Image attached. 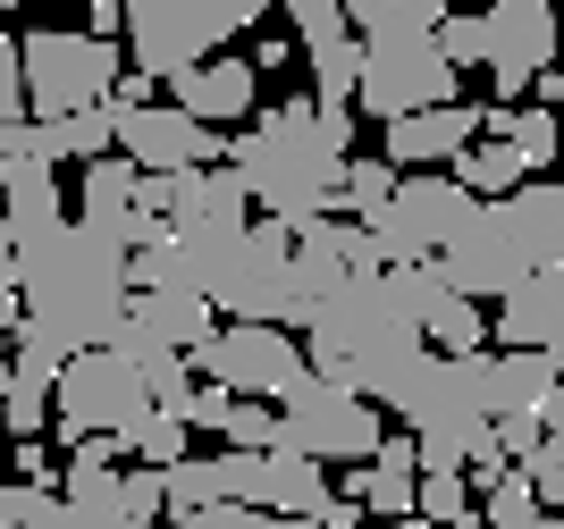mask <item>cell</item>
I'll use <instances>...</instances> for the list:
<instances>
[{"label": "cell", "mask_w": 564, "mask_h": 529, "mask_svg": "<svg viewBox=\"0 0 564 529\" xmlns=\"http://www.w3.org/2000/svg\"><path fill=\"white\" fill-rule=\"evenodd\" d=\"M346 161H354V110H321L312 92H286L245 135H228V177L245 194V210L279 219V228L337 219Z\"/></svg>", "instance_id": "obj_1"}, {"label": "cell", "mask_w": 564, "mask_h": 529, "mask_svg": "<svg viewBox=\"0 0 564 529\" xmlns=\"http://www.w3.org/2000/svg\"><path fill=\"white\" fill-rule=\"evenodd\" d=\"M430 269L447 277L464 302H497L514 295L522 277L540 269H564V194L547 177H522L514 194H497V202H471L464 228L438 244Z\"/></svg>", "instance_id": "obj_2"}, {"label": "cell", "mask_w": 564, "mask_h": 529, "mask_svg": "<svg viewBox=\"0 0 564 529\" xmlns=\"http://www.w3.org/2000/svg\"><path fill=\"white\" fill-rule=\"evenodd\" d=\"M9 286H18V320H43L76 353H94V345H110L118 311H127V253L85 235L76 219H59L51 235L18 244Z\"/></svg>", "instance_id": "obj_3"}, {"label": "cell", "mask_w": 564, "mask_h": 529, "mask_svg": "<svg viewBox=\"0 0 564 529\" xmlns=\"http://www.w3.org/2000/svg\"><path fill=\"white\" fill-rule=\"evenodd\" d=\"M261 9L270 0H118V34L135 43V76L169 85L236 34H261Z\"/></svg>", "instance_id": "obj_4"}, {"label": "cell", "mask_w": 564, "mask_h": 529, "mask_svg": "<svg viewBox=\"0 0 564 529\" xmlns=\"http://www.w3.org/2000/svg\"><path fill=\"white\" fill-rule=\"evenodd\" d=\"M118 76H127V51H118V43L68 34V25H34V34H18V92H25V118H34V126L76 118V110H101Z\"/></svg>", "instance_id": "obj_5"}, {"label": "cell", "mask_w": 564, "mask_h": 529, "mask_svg": "<svg viewBox=\"0 0 564 529\" xmlns=\"http://www.w3.org/2000/svg\"><path fill=\"white\" fill-rule=\"evenodd\" d=\"M286 244H295V228H279V219H245V235L219 253L212 286H203L212 320L286 328V337H295V277H286Z\"/></svg>", "instance_id": "obj_6"}, {"label": "cell", "mask_w": 564, "mask_h": 529, "mask_svg": "<svg viewBox=\"0 0 564 529\" xmlns=\"http://www.w3.org/2000/svg\"><path fill=\"white\" fill-rule=\"evenodd\" d=\"M279 412V454H304V462H371L379 454V404H362V395H346V387H329V378H295V387L270 404Z\"/></svg>", "instance_id": "obj_7"}, {"label": "cell", "mask_w": 564, "mask_h": 529, "mask_svg": "<svg viewBox=\"0 0 564 529\" xmlns=\"http://www.w3.org/2000/svg\"><path fill=\"white\" fill-rule=\"evenodd\" d=\"M43 404H51V429H59V445H76V438H127V429L152 412V404H143V378L118 362L110 345L68 353Z\"/></svg>", "instance_id": "obj_8"}, {"label": "cell", "mask_w": 564, "mask_h": 529, "mask_svg": "<svg viewBox=\"0 0 564 529\" xmlns=\"http://www.w3.org/2000/svg\"><path fill=\"white\" fill-rule=\"evenodd\" d=\"M438 101H455V68L438 59V43L430 34H379V43H362V59H354V110L362 118H413V110H438Z\"/></svg>", "instance_id": "obj_9"}, {"label": "cell", "mask_w": 564, "mask_h": 529, "mask_svg": "<svg viewBox=\"0 0 564 529\" xmlns=\"http://www.w3.org/2000/svg\"><path fill=\"white\" fill-rule=\"evenodd\" d=\"M471 194L447 185V168H422V177H397L388 185V202L362 219V235L379 244V269H404V261H438L455 228H464Z\"/></svg>", "instance_id": "obj_10"}, {"label": "cell", "mask_w": 564, "mask_h": 529, "mask_svg": "<svg viewBox=\"0 0 564 529\" xmlns=\"http://www.w3.org/2000/svg\"><path fill=\"white\" fill-rule=\"evenodd\" d=\"M186 370L203 387H228L236 404H279V395L304 378V345H295L286 328H236L228 320L186 353Z\"/></svg>", "instance_id": "obj_11"}, {"label": "cell", "mask_w": 564, "mask_h": 529, "mask_svg": "<svg viewBox=\"0 0 564 529\" xmlns=\"http://www.w3.org/2000/svg\"><path fill=\"white\" fill-rule=\"evenodd\" d=\"M110 110V101H101ZM110 152L135 177H186V168H228V135L177 118L169 101H143V110H110Z\"/></svg>", "instance_id": "obj_12"}, {"label": "cell", "mask_w": 564, "mask_h": 529, "mask_svg": "<svg viewBox=\"0 0 564 529\" xmlns=\"http://www.w3.org/2000/svg\"><path fill=\"white\" fill-rule=\"evenodd\" d=\"M245 194H236L228 168H186V177H169V202H161V235L169 244H186L194 269H203V286H212L219 253H228L236 235H245Z\"/></svg>", "instance_id": "obj_13"}, {"label": "cell", "mask_w": 564, "mask_h": 529, "mask_svg": "<svg viewBox=\"0 0 564 529\" xmlns=\"http://www.w3.org/2000/svg\"><path fill=\"white\" fill-rule=\"evenodd\" d=\"M480 68L497 85L489 110H514L531 92V76L556 68V9L547 0H489L480 9Z\"/></svg>", "instance_id": "obj_14"}, {"label": "cell", "mask_w": 564, "mask_h": 529, "mask_svg": "<svg viewBox=\"0 0 564 529\" xmlns=\"http://www.w3.org/2000/svg\"><path fill=\"white\" fill-rule=\"evenodd\" d=\"M219 471V505H245V513H279V521H312L329 505V471L304 454H212Z\"/></svg>", "instance_id": "obj_15"}, {"label": "cell", "mask_w": 564, "mask_h": 529, "mask_svg": "<svg viewBox=\"0 0 564 529\" xmlns=\"http://www.w3.org/2000/svg\"><path fill=\"white\" fill-rule=\"evenodd\" d=\"M388 302H397V320L422 337L430 353H480L489 345V328H480V302H464L447 277L430 269V261H404V269H379Z\"/></svg>", "instance_id": "obj_16"}, {"label": "cell", "mask_w": 564, "mask_h": 529, "mask_svg": "<svg viewBox=\"0 0 564 529\" xmlns=\"http://www.w3.org/2000/svg\"><path fill=\"white\" fill-rule=\"evenodd\" d=\"M85 235H101V244H118V253H143L152 235H161V219H143L135 210V168L118 161H85V185H76V210H68Z\"/></svg>", "instance_id": "obj_17"}, {"label": "cell", "mask_w": 564, "mask_h": 529, "mask_svg": "<svg viewBox=\"0 0 564 529\" xmlns=\"http://www.w3.org/2000/svg\"><path fill=\"white\" fill-rule=\"evenodd\" d=\"M253 92H261V76L245 68V51H212V59H194L186 76H169V110L194 118V126H212V135H228L236 118H253Z\"/></svg>", "instance_id": "obj_18"}, {"label": "cell", "mask_w": 564, "mask_h": 529, "mask_svg": "<svg viewBox=\"0 0 564 529\" xmlns=\"http://www.w3.org/2000/svg\"><path fill=\"white\" fill-rule=\"evenodd\" d=\"M489 328V353H556L564 337V269L522 277L514 295H497V311H480Z\"/></svg>", "instance_id": "obj_19"}, {"label": "cell", "mask_w": 564, "mask_h": 529, "mask_svg": "<svg viewBox=\"0 0 564 529\" xmlns=\"http://www.w3.org/2000/svg\"><path fill=\"white\" fill-rule=\"evenodd\" d=\"M388 168L422 177V168H447L471 135H480V101H438V110H413V118H388Z\"/></svg>", "instance_id": "obj_20"}, {"label": "cell", "mask_w": 564, "mask_h": 529, "mask_svg": "<svg viewBox=\"0 0 564 529\" xmlns=\"http://www.w3.org/2000/svg\"><path fill=\"white\" fill-rule=\"evenodd\" d=\"M68 219L59 210V168L51 161H0V235L9 244H34Z\"/></svg>", "instance_id": "obj_21"}, {"label": "cell", "mask_w": 564, "mask_h": 529, "mask_svg": "<svg viewBox=\"0 0 564 529\" xmlns=\"http://www.w3.org/2000/svg\"><path fill=\"white\" fill-rule=\"evenodd\" d=\"M118 328L143 337V345H161V353H194L203 337H212V302L203 295H127Z\"/></svg>", "instance_id": "obj_22"}, {"label": "cell", "mask_w": 564, "mask_h": 529, "mask_svg": "<svg viewBox=\"0 0 564 529\" xmlns=\"http://www.w3.org/2000/svg\"><path fill=\"white\" fill-rule=\"evenodd\" d=\"M413 438H379V454L371 462H354V480H346V496L362 505V521H404L413 513Z\"/></svg>", "instance_id": "obj_23"}, {"label": "cell", "mask_w": 564, "mask_h": 529, "mask_svg": "<svg viewBox=\"0 0 564 529\" xmlns=\"http://www.w3.org/2000/svg\"><path fill=\"white\" fill-rule=\"evenodd\" d=\"M480 135H497L531 177H547V161H556V110H522V101L514 110H489L480 101Z\"/></svg>", "instance_id": "obj_24"}, {"label": "cell", "mask_w": 564, "mask_h": 529, "mask_svg": "<svg viewBox=\"0 0 564 529\" xmlns=\"http://www.w3.org/2000/svg\"><path fill=\"white\" fill-rule=\"evenodd\" d=\"M447 9H455V0H337V18H346L354 43H379V34H430Z\"/></svg>", "instance_id": "obj_25"}, {"label": "cell", "mask_w": 564, "mask_h": 529, "mask_svg": "<svg viewBox=\"0 0 564 529\" xmlns=\"http://www.w3.org/2000/svg\"><path fill=\"white\" fill-rule=\"evenodd\" d=\"M522 177H531V168H522V161H514V152H506L497 135H471L464 152L447 161V185H464L471 202H497V194H514Z\"/></svg>", "instance_id": "obj_26"}, {"label": "cell", "mask_w": 564, "mask_h": 529, "mask_svg": "<svg viewBox=\"0 0 564 529\" xmlns=\"http://www.w3.org/2000/svg\"><path fill=\"white\" fill-rule=\"evenodd\" d=\"M43 135V161L59 168V161H110V110H76V118H51V126H34Z\"/></svg>", "instance_id": "obj_27"}, {"label": "cell", "mask_w": 564, "mask_h": 529, "mask_svg": "<svg viewBox=\"0 0 564 529\" xmlns=\"http://www.w3.org/2000/svg\"><path fill=\"white\" fill-rule=\"evenodd\" d=\"M413 521H430V529H480L464 471H422V480H413Z\"/></svg>", "instance_id": "obj_28"}, {"label": "cell", "mask_w": 564, "mask_h": 529, "mask_svg": "<svg viewBox=\"0 0 564 529\" xmlns=\"http://www.w3.org/2000/svg\"><path fill=\"white\" fill-rule=\"evenodd\" d=\"M118 454H143V471H169L177 454H194V438H186V420L177 412H143L127 438H118Z\"/></svg>", "instance_id": "obj_29"}, {"label": "cell", "mask_w": 564, "mask_h": 529, "mask_svg": "<svg viewBox=\"0 0 564 529\" xmlns=\"http://www.w3.org/2000/svg\"><path fill=\"white\" fill-rule=\"evenodd\" d=\"M161 505L169 513H203V505H219V471H212V454H177L161 471Z\"/></svg>", "instance_id": "obj_30"}, {"label": "cell", "mask_w": 564, "mask_h": 529, "mask_svg": "<svg viewBox=\"0 0 564 529\" xmlns=\"http://www.w3.org/2000/svg\"><path fill=\"white\" fill-rule=\"evenodd\" d=\"M480 529H531L540 521V496H531V487H522V471H506V480H489L480 487Z\"/></svg>", "instance_id": "obj_31"}, {"label": "cell", "mask_w": 564, "mask_h": 529, "mask_svg": "<svg viewBox=\"0 0 564 529\" xmlns=\"http://www.w3.org/2000/svg\"><path fill=\"white\" fill-rule=\"evenodd\" d=\"M388 185H397V168L388 161H346V185H337V210H354V228L371 219L379 202H388Z\"/></svg>", "instance_id": "obj_32"}, {"label": "cell", "mask_w": 564, "mask_h": 529, "mask_svg": "<svg viewBox=\"0 0 564 529\" xmlns=\"http://www.w3.org/2000/svg\"><path fill=\"white\" fill-rule=\"evenodd\" d=\"M219 438H228V454H270V445H279V412H270V404H228Z\"/></svg>", "instance_id": "obj_33"}, {"label": "cell", "mask_w": 564, "mask_h": 529, "mask_svg": "<svg viewBox=\"0 0 564 529\" xmlns=\"http://www.w3.org/2000/svg\"><path fill=\"white\" fill-rule=\"evenodd\" d=\"M118 505H127V521H135V529H161V521H169L161 471H143V462H135V471H118Z\"/></svg>", "instance_id": "obj_34"}, {"label": "cell", "mask_w": 564, "mask_h": 529, "mask_svg": "<svg viewBox=\"0 0 564 529\" xmlns=\"http://www.w3.org/2000/svg\"><path fill=\"white\" fill-rule=\"evenodd\" d=\"M169 529H312V521H279V513H245V505H203V513H169Z\"/></svg>", "instance_id": "obj_35"}, {"label": "cell", "mask_w": 564, "mask_h": 529, "mask_svg": "<svg viewBox=\"0 0 564 529\" xmlns=\"http://www.w3.org/2000/svg\"><path fill=\"white\" fill-rule=\"evenodd\" d=\"M0 454H9L18 487H59V471H51V454H59V445H51V438H9Z\"/></svg>", "instance_id": "obj_36"}, {"label": "cell", "mask_w": 564, "mask_h": 529, "mask_svg": "<svg viewBox=\"0 0 564 529\" xmlns=\"http://www.w3.org/2000/svg\"><path fill=\"white\" fill-rule=\"evenodd\" d=\"M51 513V487H18V480H0V529H25V521H43Z\"/></svg>", "instance_id": "obj_37"}, {"label": "cell", "mask_w": 564, "mask_h": 529, "mask_svg": "<svg viewBox=\"0 0 564 529\" xmlns=\"http://www.w3.org/2000/svg\"><path fill=\"white\" fill-rule=\"evenodd\" d=\"M228 404H236L228 387H194V395H186V412H177V420H186V438H194V429H212V438H219V420H228Z\"/></svg>", "instance_id": "obj_38"}, {"label": "cell", "mask_w": 564, "mask_h": 529, "mask_svg": "<svg viewBox=\"0 0 564 529\" xmlns=\"http://www.w3.org/2000/svg\"><path fill=\"white\" fill-rule=\"evenodd\" d=\"M25 118V92H18V34H0V126Z\"/></svg>", "instance_id": "obj_39"}, {"label": "cell", "mask_w": 564, "mask_h": 529, "mask_svg": "<svg viewBox=\"0 0 564 529\" xmlns=\"http://www.w3.org/2000/svg\"><path fill=\"white\" fill-rule=\"evenodd\" d=\"M25 529H94V521H85L76 505H59V496H51V513H43V521H25Z\"/></svg>", "instance_id": "obj_40"}, {"label": "cell", "mask_w": 564, "mask_h": 529, "mask_svg": "<svg viewBox=\"0 0 564 529\" xmlns=\"http://www.w3.org/2000/svg\"><path fill=\"white\" fill-rule=\"evenodd\" d=\"M0 395H9V345H0Z\"/></svg>", "instance_id": "obj_41"}, {"label": "cell", "mask_w": 564, "mask_h": 529, "mask_svg": "<svg viewBox=\"0 0 564 529\" xmlns=\"http://www.w3.org/2000/svg\"><path fill=\"white\" fill-rule=\"evenodd\" d=\"M9 9H18V0H0V18H9Z\"/></svg>", "instance_id": "obj_42"}, {"label": "cell", "mask_w": 564, "mask_h": 529, "mask_svg": "<svg viewBox=\"0 0 564 529\" xmlns=\"http://www.w3.org/2000/svg\"><path fill=\"white\" fill-rule=\"evenodd\" d=\"M51 9H59V0H51Z\"/></svg>", "instance_id": "obj_43"}]
</instances>
